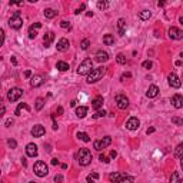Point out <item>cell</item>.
Instances as JSON below:
<instances>
[{
    "instance_id": "7c38bea8",
    "label": "cell",
    "mask_w": 183,
    "mask_h": 183,
    "mask_svg": "<svg viewBox=\"0 0 183 183\" xmlns=\"http://www.w3.org/2000/svg\"><path fill=\"white\" fill-rule=\"evenodd\" d=\"M45 133H46V130L42 124H36V126L32 129V136L33 137H42Z\"/></svg>"
},
{
    "instance_id": "db71d44e",
    "label": "cell",
    "mask_w": 183,
    "mask_h": 183,
    "mask_svg": "<svg viewBox=\"0 0 183 183\" xmlns=\"http://www.w3.org/2000/svg\"><path fill=\"white\" fill-rule=\"evenodd\" d=\"M25 76H26V77H30V76H32V72H30V70H26V72H25Z\"/></svg>"
},
{
    "instance_id": "9f6ffc18",
    "label": "cell",
    "mask_w": 183,
    "mask_h": 183,
    "mask_svg": "<svg viewBox=\"0 0 183 183\" xmlns=\"http://www.w3.org/2000/svg\"><path fill=\"white\" fill-rule=\"evenodd\" d=\"M76 103H77L76 100H72V102H70V106H72V107H74V106H76Z\"/></svg>"
},
{
    "instance_id": "7402d4cb",
    "label": "cell",
    "mask_w": 183,
    "mask_h": 183,
    "mask_svg": "<svg viewBox=\"0 0 183 183\" xmlns=\"http://www.w3.org/2000/svg\"><path fill=\"white\" fill-rule=\"evenodd\" d=\"M118 30H119V34H120V36H123L124 33H126V20L124 19H119Z\"/></svg>"
},
{
    "instance_id": "7bdbcfd3",
    "label": "cell",
    "mask_w": 183,
    "mask_h": 183,
    "mask_svg": "<svg viewBox=\"0 0 183 183\" xmlns=\"http://www.w3.org/2000/svg\"><path fill=\"white\" fill-rule=\"evenodd\" d=\"M172 122L175 124H177V126H182L183 124V120L182 119H179V118H172Z\"/></svg>"
},
{
    "instance_id": "6125c7cd",
    "label": "cell",
    "mask_w": 183,
    "mask_h": 183,
    "mask_svg": "<svg viewBox=\"0 0 183 183\" xmlns=\"http://www.w3.org/2000/svg\"><path fill=\"white\" fill-rule=\"evenodd\" d=\"M0 183H3V182H1V180H0Z\"/></svg>"
},
{
    "instance_id": "f1b7e54d",
    "label": "cell",
    "mask_w": 183,
    "mask_h": 183,
    "mask_svg": "<svg viewBox=\"0 0 183 183\" xmlns=\"http://www.w3.org/2000/svg\"><path fill=\"white\" fill-rule=\"evenodd\" d=\"M23 109H25V110H30V107H29L26 103H19V106H17V109H16V112H14V113H16L17 116H20V113H22V110H23Z\"/></svg>"
},
{
    "instance_id": "11a10c76",
    "label": "cell",
    "mask_w": 183,
    "mask_h": 183,
    "mask_svg": "<svg viewBox=\"0 0 183 183\" xmlns=\"http://www.w3.org/2000/svg\"><path fill=\"white\" fill-rule=\"evenodd\" d=\"M52 164H54V166L59 164V160H57V159H52Z\"/></svg>"
},
{
    "instance_id": "681fc988",
    "label": "cell",
    "mask_w": 183,
    "mask_h": 183,
    "mask_svg": "<svg viewBox=\"0 0 183 183\" xmlns=\"http://www.w3.org/2000/svg\"><path fill=\"white\" fill-rule=\"evenodd\" d=\"M130 76H132L130 73H123V74H122V77H120V80L123 82V80H124V79H126V77H130Z\"/></svg>"
},
{
    "instance_id": "44dd1931",
    "label": "cell",
    "mask_w": 183,
    "mask_h": 183,
    "mask_svg": "<svg viewBox=\"0 0 183 183\" xmlns=\"http://www.w3.org/2000/svg\"><path fill=\"white\" fill-rule=\"evenodd\" d=\"M54 40V33L53 32H47L45 34V47H49L52 45V42Z\"/></svg>"
},
{
    "instance_id": "4316f807",
    "label": "cell",
    "mask_w": 183,
    "mask_h": 183,
    "mask_svg": "<svg viewBox=\"0 0 183 183\" xmlns=\"http://www.w3.org/2000/svg\"><path fill=\"white\" fill-rule=\"evenodd\" d=\"M45 17H47V19H53V17H56V14H57V12H54L53 9H45Z\"/></svg>"
},
{
    "instance_id": "e575fe53",
    "label": "cell",
    "mask_w": 183,
    "mask_h": 183,
    "mask_svg": "<svg viewBox=\"0 0 183 183\" xmlns=\"http://www.w3.org/2000/svg\"><path fill=\"white\" fill-rule=\"evenodd\" d=\"M120 177H122V176H120V173H118V172H116V173H112L110 176H109V180H110L112 183H116Z\"/></svg>"
},
{
    "instance_id": "30bf717a",
    "label": "cell",
    "mask_w": 183,
    "mask_h": 183,
    "mask_svg": "<svg viewBox=\"0 0 183 183\" xmlns=\"http://www.w3.org/2000/svg\"><path fill=\"white\" fill-rule=\"evenodd\" d=\"M139 126H140V120L137 118H130L126 122V129L127 130H136V129H139Z\"/></svg>"
},
{
    "instance_id": "f5cc1de1",
    "label": "cell",
    "mask_w": 183,
    "mask_h": 183,
    "mask_svg": "<svg viewBox=\"0 0 183 183\" xmlns=\"http://www.w3.org/2000/svg\"><path fill=\"white\" fill-rule=\"evenodd\" d=\"M116 156H118V153H116L115 150H112V152H110V157H112V159H115Z\"/></svg>"
},
{
    "instance_id": "7dc6e473",
    "label": "cell",
    "mask_w": 183,
    "mask_h": 183,
    "mask_svg": "<svg viewBox=\"0 0 183 183\" xmlns=\"http://www.w3.org/2000/svg\"><path fill=\"white\" fill-rule=\"evenodd\" d=\"M85 9H86V4H85V3H83V4H82V6L79 7V9H76V12H74V13H76V14H79V13H80V12H82V10H85Z\"/></svg>"
},
{
    "instance_id": "ffe728a7",
    "label": "cell",
    "mask_w": 183,
    "mask_h": 183,
    "mask_svg": "<svg viewBox=\"0 0 183 183\" xmlns=\"http://www.w3.org/2000/svg\"><path fill=\"white\" fill-rule=\"evenodd\" d=\"M30 85H32V87H39V86L43 85V77L42 76H33L32 80H30Z\"/></svg>"
},
{
    "instance_id": "ac0fdd59",
    "label": "cell",
    "mask_w": 183,
    "mask_h": 183,
    "mask_svg": "<svg viewBox=\"0 0 183 183\" xmlns=\"http://www.w3.org/2000/svg\"><path fill=\"white\" fill-rule=\"evenodd\" d=\"M157 94H159V87H157L156 85L149 86V89H147V92H146V96H147V97H150V99H153V97H156Z\"/></svg>"
},
{
    "instance_id": "52a82bcc",
    "label": "cell",
    "mask_w": 183,
    "mask_h": 183,
    "mask_svg": "<svg viewBox=\"0 0 183 183\" xmlns=\"http://www.w3.org/2000/svg\"><path fill=\"white\" fill-rule=\"evenodd\" d=\"M110 143H112L110 136H105L102 140H94V142H93V146H94V149H96V150L100 152L102 149H106Z\"/></svg>"
},
{
    "instance_id": "f907efd6",
    "label": "cell",
    "mask_w": 183,
    "mask_h": 183,
    "mask_svg": "<svg viewBox=\"0 0 183 183\" xmlns=\"http://www.w3.org/2000/svg\"><path fill=\"white\" fill-rule=\"evenodd\" d=\"M56 113H57V116H60V115L63 113V107H62V106H59V107H57V110H56Z\"/></svg>"
},
{
    "instance_id": "8d00e7d4",
    "label": "cell",
    "mask_w": 183,
    "mask_h": 183,
    "mask_svg": "<svg viewBox=\"0 0 183 183\" xmlns=\"http://www.w3.org/2000/svg\"><path fill=\"white\" fill-rule=\"evenodd\" d=\"M6 113V106L3 103V97L0 96V118H3V115Z\"/></svg>"
},
{
    "instance_id": "d590c367",
    "label": "cell",
    "mask_w": 183,
    "mask_h": 183,
    "mask_svg": "<svg viewBox=\"0 0 183 183\" xmlns=\"http://www.w3.org/2000/svg\"><path fill=\"white\" fill-rule=\"evenodd\" d=\"M175 155H176L177 159H182V155H183V144H177Z\"/></svg>"
},
{
    "instance_id": "277c9868",
    "label": "cell",
    "mask_w": 183,
    "mask_h": 183,
    "mask_svg": "<svg viewBox=\"0 0 183 183\" xmlns=\"http://www.w3.org/2000/svg\"><path fill=\"white\" fill-rule=\"evenodd\" d=\"M33 172H34L36 176L45 177V176H47V173H49V167H47V164H46L45 162L39 160V162H36L34 166H33Z\"/></svg>"
},
{
    "instance_id": "b9f144b4",
    "label": "cell",
    "mask_w": 183,
    "mask_h": 183,
    "mask_svg": "<svg viewBox=\"0 0 183 183\" xmlns=\"http://www.w3.org/2000/svg\"><path fill=\"white\" fill-rule=\"evenodd\" d=\"M3 43H4V30L0 29V47L3 46Z\"/></svg>"
},
{
    "instance_id": "3957f363",
    "label": "cell",
    "mask_w": 183,
    "mask_h": 183,
    "mask_svg": "<svg viewBox=\"0 0 183 183\" xmlns=\"http://www.w3.org/2000/svg\"><path fill=\"white\" fill-rule=\"evenodd\" d=\"M93 70V62L92 59H85L77 67V74L80 76H85V74H89V73Z\"/></svg>"
},
{
    "instance_id": "c3c4849f",
    "label": "cell",
    "mask_w": 183,
    "mask_h": 183,
    "mask_svg": "<svg viewBox=\"0 0 183 183\" xmlns=\"http://www.w3.org/2000/svg\"><path fill=\"white\" fill-rule=\"evenodd\" d=\"M62 180H63V176H62V175H56V177H54V182L60 183Z\"/></svg>"
},
{
    "instance_id": "f6af8a7d",
    "label": "cell",
    "mask_w": 183,
    "mask_h": 183,
    "mask_svg": "<svg viewBox=\"0 0 183 183\" xmlns=\"http://www.w3.org/2000/svg\"><path fill=\"white\" fill-rule=\"evenodd\" d=\"M60 26L63 27V29H70V23L66 22V20H62V22H60Z\"/></svg>"
},
{
    "instance_id": "be15d7a7",
    "label": "cell",
    "mask_w": 183,
    "mask_h": 183,
    "mask_svg": "<svg viewBox=\"0 0 183 183\" xmlns=\"http://www.w3.org/2000/svg\"><path fill=\"white\" fill-rule=\"evenodd\" d=\"M0 173H1V170H0Z\"/></svg>"
},
{
    "instance_id": "4fadbf2b",
    "label": "cell",
    "mask_w": 183,
    "mask_h": 183,
    "mask_svg": "<svg viewBox=\"0 0 183 183\" xmlns=\"http://www.w3.org/2000/svg\"><path fill=\"white\" fill-rule=\"evenodd\" d=\"M69 46H70V43H69V40L66 39V37H63V39H60L59 42H57V50L59 52H66V50H69Z\"/></svg>"
},
{
    "instance_id": "5bb4252c",
    "label": "cell",
    "mask_w": 183,
    "mask_h": 183,
    "mask_svg": "<svg viewBox=\"0 0 183 183\" xmlns=\"http://www.w3.org/2000/svg\"><path fill=\"white\" fill-rule=\"evenodd\" d=\"M26 155L29 157H36L37 156V146L34 143H29L26 146Z\"/></svg>"
},
{
    "instance_id": "83f0119b",
    "label": "cell",
    "mask_w": 183,
    "mask_h": 183,
    "mask_svg": "<svg viewBox=\"0 0 183 183\" xmlns=\"http://www.w3.org/2000/svg\"><path fill=\"white\" fill-rule=\"evenodd\" d=\"M56 67H57V70H60V72H66V70H69V65H67L66 62H57Z\"/></svg>"
},
{
    "instance_id": "680465c9",
    "label": "cell",
    "mask_w": 183,
    "mask_h": 183,
    "mask_svg": "<svg viewBox=\"0 0 183 183\" xmlns=\"http://www.w3.org/2000/svg\"><path fill=\"white\" fill-rule=\"evenodd\" d=\"M12 63H13V65H17V60H16V57H12Z\"/></svg>"
},
{
    "instance_id": "8fae6325",
    "label": "cell",
    "mask_w": 183,
    "mask_h": 183,
    "mask_svg": "<svg viewBox=\"0 0 183 183\" xmlns=\"http://www.w3.org/2000/svg\"><path fill=\"white\" fill-rule=\"evenodd\" d=\"M169 37L175 40H180L183 37V32L177 27H170L169 29Z\"/></svg>"
},
{
    "instance_id": "60d3db41",
    "label": "cell",
    "mask_w": 183,
    "mask_h": 183,
    "mask_svg": "<svg viewBox=\"0 0 183 183\" xmlns=\"http://www.w3.org/2000/svg\"><path fill=\"white\" fill-rule=\"evenodd\" d=\"M7 144H9V147H12V149H16V146H17V142L13 140V139H9L7 140Z\"/></svg>"
},
{
    "instance_id": "484cf974",
    "label": "cell",
    "mask_w": 183,
    "mask_h": 183,
    "mask_svg": "<svg viewBox=\"0 0 183 183\" xmlns=\"http://www.w3.org/2000/svg\"><path fill=\"white\" fill-rule=\"evenodd\" d=\"M103 43L107 46H113L115 45V37L112 34H106L105 37H103Z\"/></svg>"
},
{
    "instance_id": "9a60e30c",
    "label": "cell",
    "mask_w": 183,
    "mask_h": 183,
    "mask_svg": "<svg viewBox=\"0 0 183 183\" xmlns=\"http://www.w3.org/2000/svg\"><path fill=\"white\" fill-rule=\"evenodd\" d=\"M172 105L175 106L176 109H182V106H183V97H182V94L176 93V94L172 97Z\"/></svg>"
},
{
    "instance_id": "ab89813d",
    "label": "cell",
    "mask_w": 183,
    "mask_h": 183,
    "mask_svg": "<svg viewBox=\"0 0 183 183\" xmlns=\"http://www.w3.org/2000/svg\"><path fill=\"white\" fill-rule=\"evenodd\" d=\"M103 116H106V110H97L94 115H93V118H94V119L103 118Z\"/></svg>"
},
{
    "instance_id": "d4e9b609",
    "label": "cell",
    "mask_w": 183,
    "mask_h": 183,
    "mask_svg": "<svg viewBox=\"0 0 183 183\" xmlns=\"http://www.w3.org/2000/svg\"><path fill=\"white\" fill-rule=\"evenodd\" d=\"M77 137L82 140V142H85V143H89V142H90V136H89L87 133H85V132H79Z\"/></svg>"
},
{
    "instance_id": "5b68a950",
    "label": "cell",
    "mask_w": 183,
    "mask_h": 183,
    "mask_svg": "<svg viewBox=\"0 0 183 183\" xmlns=\"http://www.w3.org/2000/svg\"><path fill=\"white\" fill-rule=\"evenodd\" d=\"M9 26L12 27V29H16V30L23 26V19L20 17L19 12H14V14L9 19Z\"/></svg>"
},
{
    "instance_id": "7a4b0ae2",
    "label": "cell",
    "mask_w": 183,
    "mask_h": 183,
    "mask_svg": "<svg viewBox=\"0 0 183 183\" xmlns=\"http://www.w3.org/2000/svg\"><path fill=\"white\" fill-rule=\"evenodd\" d=\"M106 73V67H97V69H93L89 74H87V83H96L100 79L103 77V74Z\"/></svg>"
},
{
    "instance_id": "836d02e7",
    "label": "cell",
    "mask_w": 183,
    "mask_h": 183,
    "mask_svg": "<svg viewBox=\"0 0 183 183\" xmlns=\"http://www.w3.org/2000/svg\"><path fill=\"white\" fill-rule=\"evenodd\" d=\"M116 62H118L119 65H126V56H124L123 53H119L118 57H116Z\"/></svg>"
},
{
    "instance_id": "d6986e66",
    "label": "cell",
    "mask_w": 183,
    "mask_h": 183,
    "mask_svg": "<svg viewBox=\"0 0 183 183\" xmlns=\"http://www.w3.org/2000/svg\"><path fill=\"white\" fill-rule=\"evenodd\" d=\"M102 106H103V97H102V96H96V97L93 99V102H92V107L97 110Z\"/></svg>"
},
{
    "instance_id": "d6a6232c",
    "label": "cell",
    "mask_w": 183,
    "mask_h": 183,
    "mask_svg": "<svg viewBox=\"0 0 183 183\" xmlns=\"http://www.w3.org/2000/svg\"><path fill=\"white\" fill-rule=\"evenodd\" d=\"M43 106H45V100H43L42 97L36 99V110H42V109H43Z\"/></svg>"
},
{
    "instance_id": "2e32d148",
    "label": "cell",
    "mask_w": 183,
    "mask_h": 183,
    "mask_svg": "<svg viewBox=\"0 0 183 183\" xmlns=\"http://www.w3.org/2000/svg\"><path fill=\"white\" fill-rule=\"evenodd\" d=\"M40 27H42V23H34V25H32V26L29 27V37L30 39H34L37 36V30H39Z\"/></svg>"
},
{
    "instance_id": "ba28073f",
    "label": "cell",
    "mask_w": 183,
    "mask_h": 183,
    "mask_svg": "<svg viewBox=\"0 0 183 183\" xmlns=\"http://www.w3.org/2000/svg\"><path fill=\"white\" fill-rule=\"evenodd\" d=\"M116 105H118L119 109L124 110V109L129 106V99L126 97L124 94H118V96H116Z\"/></svg>"
},
{
    "instance_id": "ee69618b",
    "label": "cell",
    "mask_w": 183,
    "mask_h": 183,
    "mask_svg": "<svg viewBox=\"0 0 183 183\" xmlns=\"http://www.w3.org/2000/svg\"><path fill=\"white\" fill-rule=\"evenodd\" d=\"M142 67H143V69H150V67H152V62H150V60H146V62H143V63H142Z\"/></svg>"
},
{
    "instance_id": "4dcf8cb0",
    "label": "cell",
    "mask_w": 183,
    "mask_h": 183,
    "mask_svg": "<svg viewBox=\"0 0 183 183\" xmlns=\"http://www.w3.org/2000/svg\"><path fill=\"white\" fill-rule=\"evenodd\" d=\"M99 179V173H96V172H93V173H90L89 176L86 177V180H87V183H93V182H96Z\"/></svg>"
},
{
    "instance_id": "816d5d0a",
    "label": "cell",
    "mask_w": 183,
    "mask_h": 183,
    "mask_svg": "<svg viewBox=\"0 0 183 183\" xmlns=\"http://www.w3.org/2000/svg\"><path fill=\"white\" fill-rule=\"evenodd\" d=\"M10 124H13V120H12V119H9L6 122V127H10Z\"/></svg>"
},
{
    "instance_id": "9c48e42d",
    "label": "cell",
    "mask_w": 183,
    "mask_h": 183,
    "mask_svg": "<svg viewBox=\"0 0 183 183\" xmlns=\"http://www.w3.org/2000/svg\"><path fill=\"white\" fill-rule=\"evenodd\" d=\"M167 80H169V85L172 87H175V89H179L180 86H182V82H180V79L176 76V73H170L169 76H167Z\"/></svg>"
},
{
    "instance_id": "94428289",
    "label": "cell",
    "mask_w": 183,
    "mask_h": 183,
    "mask_svg": "<svg viewBox=\"0 0 183 183\" xmlns=\"http://www.w3.org/2000/svg\"><path fill=\"white\" fill-rule=\"evenodd\" d=\"M29 183H37V182H29Z\"/></svg>"
},
{
    "instance_id": "6f0895ef",
    "label": "cell",
    "mask_w": 183,
    "mask_h": 183,
    "mask_svg": "<svg viewBox=\"0 0 183 183\" xmlns=\"http://www.w3.org/2000/svg\"><path fill=\"white\" fill-rule=\"evenodd\" d=\"M157 6H159V7H163L164 6V1H159V3H157Z\"/></svg>"
},
{
    "instance_id": "f35d334b",
    "label": "cell",
    "mask_w": 183,
    "mask_h": 183,
    "mask_svg": "<svg viewBox=\"0 0 183 183\" xmlns=\"http://www.w3.org/2000/svg\"><path fill=\"white\" fill-rule=\"evenodd\" d=\"M89 46H90V42H89V39L82 40V43H80V47H82L83 50H87V49H89Z\"/></svg>"
},
{
    "instance_id": "cb8c5ba5",
    "label": "cell",
    "mask_w": 183,
    "mask_h": 183,
    "mask_svg": "<svg viewBox=\"0 0 183 183\" xmlns=\"http://www.w3.org/2000/svg\"><path fill=\"white\" fill-rule=\"evenodd\" d=\"M150 16H152V13L149 10H142V12H139V19L140 20H149Z\"/></svg>"
},
{
    "instance_id": "74e56055",
    "label": "cell",
    "mask_w": 183,
    "mask_h": 183,
    "mask_svg": "<svg viewBox=\"0 0 183 183\" xmlns=\"http://www.w3.org/2000/svg\"><path fill=\"white\" fill-rule=\"evenodd\" d=\"M97 7L100 9V10H106V9L109 7V3H107V1H102V0H100V1H97Z\"/></svg>"
},
{
    "instance_id": "f546056e",
    "label": "cell",
    "mask_w": 183,
    "mask_h": 183,
    "mask_svg": "<svg viewBox=\"0 0 183 183\" xmlns=\"http://www.w3.org/2000/svg\"><path fill=\"white\" fill-rule=\"evenodd\" d=\"M170 183H182L179 172H173V175H172V177H170Z\"/></svg>"
},
{
    "instance_id": "603a6c76",
    "label": "cell",
    "mask_w": 183,
    "mask_h": 183,
    "mask_svg": "<svg viewBox=\"0 0 183 183\" xmlns=\"http://www.w3.org/2000/svg\"><path fill=\"white\" fill-rule=\"evenodd\" d=\"M76 115H77V118H85L86 115H87V107L86 106H80L76 109Z\"/></svg>"
},
{
    "instance_id": "1f68e13d",
    "label": "cell",
    "mask_w": 183,
    "mask_h": 183,
    "mask_svg": "<svg viewBox=\"0 0 183 183\" xmlns=\"http://www.w3.org/2000/svg\"><path fill=\"white\" fill-rule=\"evenodd\" d=\"M135 182V177L133 176H124V177H120L116 183H133Z\"/></svg>"
},
{
    "instance_id": "6da1fadb",
    "label": "cell",
    "mask_w": 183,
    "mask_h": 183,
    "mask_svg": "<svg viewBox=\"0 0 183 183\" xmlns=\"http://www.w3.org/2000/svg\"><path fill=\"white\" fill-rule=\"evenodd\" d=\"M76 159H77V162L80 166H87V164H90V162H92L90 150L86 149V147L80 149V150L77 152V155H76Z\"/></svg>"
},
{
    "instance_id": "e0dca14e",
    "label": "cell",
    "mask_w": 183,
    "mask_h": 183,
    "mask_svg": "<svg viewBox=\"0 0 183 183\" xmlns=\"http://www.w3.org/2000/svg\"><path fill=\"white\" fill-rule=\"evenodd\" d=\"M96 62H99V63H103V62H107L109 60V53L107 52H103V50H99L97 53H96Z\"/></svg>"
},
{
    "instance_id": "91938a15",
    "label": "cell",
    "mask_w": 183,
    "mask_h": 183,
    "mask_svg": "<svg viewBox=\"0 0 183 183\" xmlns=\"http://www.w3.org/2000/svg\"><path fill=\"white\" fill-rule=\"evenodd\" d=\"M153 132H155V129H153V127H150V129H147V135H149V133H153Z\"/></svg>"
},
{
    "instance_id": "bcb514c9",
    "label": "cell",
    "mask_w": 183,
    "mask_h": 183,
    "mask_svg": "<svg viewBox=\"0 0 183 183\" xmlns=\"http://www.w3.org/2000/svg\"><path fill=\"white\" fill-rule=\"evenodd\" d=\"M99 159H100L103 163H109V162H110V159H109L107 156H105V155H100V156H99Z\"/></svg>"
},
{
    "instance_id": "8992f818",
    "label": "cell",
    "mask_w": 183,
    "mask_h": 183,
    "mask_svg": "<svg viewBox=\"0 0 183 183\" xmlns=\"http://www.w3.org/2000/svg\"><path fill=\"white\" fill-rule=\"evenodd\" d=\"M22 94H23V90L20 89V87H13V89H10L9 93H7V100L9 102H17L20 97H22Z\"/></svg>"
}]
</instances>
